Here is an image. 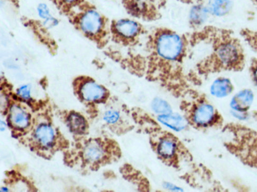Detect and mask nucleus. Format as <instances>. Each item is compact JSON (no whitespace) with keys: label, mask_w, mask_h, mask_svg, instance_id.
Listing matches in <instances>:
<instances>
[{"label":"nucleus","mask_w":257,"mask_h":192,"mask_svg":"<svg viewBox=\"0 0 257 192\" xmlns=\"http://www.w3.org/2000/svg\"><path fill=\"white\" fill-rule=\"evenodd\" d=\"M152 108L155 112L157 113H167L171 111V107L169 104L165 101L157 98L152 103Z\"/></svg>","instance_id":"dca6fc26"},{"label":"nucleus","mask_w":257,"mask_h":192,"mask_svg":"<svg viewBox=\"0 0 257 192\" xmlns=\"http://www.w3.org/2000/svg\"><path fill=\"white\" fill-rule=\"evenodd\" d=\"M253 94L250 90H243L233 98L231 102L232 107L238 111H244L248 109L252 104Z\"/></svg>","instance_id":"0eeeda50"},{"label":"nucleus","mask_w":257,"mask_h":192,"mask_svg":"<svg viewBox=\"0 0 257 192\" xmlns=\"http://www.w3.org/2000/svg\"><path fill=\"white\" fill-rule=\"evenodd\" d=\"M81 93L85 100L96 102L103 99L105 95V90L101 86L90 82L82 87Z\"/></svg>","instance_id":"423d86ee"},{"label":"nucleus","mask_w":257,"mask_h":192,"mask_svg":"<svg viewBox=\"0 0 257 192\" xmlns=\"http://www.w3.org/2000/svg\"><path fill=\"white\" fill-rule=\"evenodd\" d=\"M35 137L43 146L50 147L53 145L54 139V130L51 126L42 125L36 130Z\"/></svg>","instance_id":"1a4fd4ad"},{"label":"nucleus","mask_w":257,"mask_h":192,"mask_svg":"<svg viewBox=\"0 0 257 192\" xmlns=\"http://www.w3.org/2000/svg\"><path fill=\"white\" fill-rule=\"evenodd\" d=\"M2 189H4V191H8V189L7 188H5V187L3 188Z\"/></svg>","instance_id":"5701e85b"},{"label":"nucleus","mask_w":257,"mask_h":192,"mask_svg":"<svg viewBox=\"0 0 257 192\" xmlns=\"http://www.w3.org/2000/svg\"><path fill=\"white\" fill-rule=\"evenodd\" d=\"M206 16V10L202 7H195L191 13V19L196 23L202 22Z\"/></svg>","instance_id":"f3484780"},{"label":"nucleus","mask_w":257,"mask_h":192,"mask_svg":"<svg viewBox=\"0 0 257 192\" xmlns=\"http://www.w3.org/2000/svg\"><path fill=\"white\" fill-rule=\"evenodd\" d=\"M252 70L253 79L257 84V63L253 66Z\"/></svg>","instance_id":"412c9836"},{"label":"nucleus","mask_w":257,"mask_h":192,"mask_svg":"<svg viewBox=\"0 0 257 192\" xmlns=\"http://www.w3.org/2000/svg\"><path fill=\"white\" fill-rule=\"evenodd\" d=\"M104 119L109 124H114L120 119V114L115 110H107L105 113Z\"/></svg>","instance_id":"a211bd4d"},{"label":"nucleus","mask_w":257,"mask_h":192,"mask_svg":"<svg viewBox=\"0 0 257 192\" xmlns=\"http://www.w3.org/2000/svg\"><path fill=\"white\" fill-rule=\"evenodd\" d=\"M232 8V3L230 0H214L211 10L213 14L221 16L228 14Z\"/></svg>","instance_id":"2eb2a0df"},{"label":"nucleus","mask_w":257,"mask_h":192,"mask_svg":"<svg viewBox=\"0 0 257 192\" xmlns=\"http://www.w3.org/2000/svg\"><path fill=\"white\" fill-rule=\"evenodd\" d=\"M29 115L17 106H13L11 108V114L9 117L11 123L19 129H23L29 125Z\"/></svg>","instance_id":"6e6552de"},{"label":"nucleus","mask_w":257,"mask_h":192,"mask_svg":"<svg viewBox=\"0 0 257 192\" xmlns=\"http://www.w3.org/2000/svg\"><path fill=\"white\" fill-rule=\"evenodd\" d=\"M176 149V145L174 141L169 138L161 139L157 147L158 154L165 159H170L174 156Z\"/></svg>","instance_id":"f8f14e48"},{"label":"nucleus","mask_w":257,"mask_h":192,"mask_svg":"<svg viewBox=\"0 0 257 192\" xmlns=\"http://www.w3.org/2000/svg\"><path fill=\"white\" fill-rule=\"evenodd\" d=\"M216 57L224 67L234 68L239 66L242 59L240 48L233 41L224 42L217 48Z\"/></svg>","instance_id":"f03ea898"},{"label":"nucleus","mask_w":257,"mask_h":192,"mask_svg":"<svg viewBox=\"0 0 257 192\" xmlns=\"http://www.w3.org/2000/svg\"><path fill=\"white\" fill-rule=\"evenodd\" d=\"M18 94L25 99H28L31 97V90L27 85L19 89Z\"/></svg>","instance_id":"6ab92c4d"},{"label":"nucleus","mask_w":257,"mask_h":192,"mask_svg":"<svg viewBox=\"0 0 257 192\" xmlns=\"http://www.w3.org/2000/svg\"><path fill=\"white\" fill-rule=\"evenodd\" d=\"M80 24L83 32L88 34H95L101 29L102 18L94 10H88L82 16Z\"/></svg>","instance_id":"7ed1b4c3"},{"label":"nucleus","mask_w":257,"mask_h":192,"mask_svg":"<svg viewBox=\"0 0 257 192\" xmlns=\"http://www.w3.org/2000/svg\"><path fill=\"white\" fill-rule=\"evenodd\" d=\"M69 126L73 132L76 134H82L86 129V122L84 118L80 115L71 114L68 117Z\"/></svg>","instance_id":"4468645a"},{"label":"nucleus","mask_w":257,"mask_h":192,"mask_svg":"<svg viewBox=\"0 0 257 192\" xmlns=\"http://www.w3.org/2000/svg\"><path fill=\"white\" fill-rule=\"evenodd\" d=\"M214 116L213 108L209 104H202L195 109L193 120L196 124L204 126L212 122Z\"/></svg>","instance_id":"39448f33"},{"label":"nucleus","mask_w":257,"mask_h":192,"mask_svg":"<svg viewBox=\"0 0 257 192\" xmlns=\"http://www.w3.org/2000/svg\"><path fill=\"white\" fill-rule=\"evenodd\" d=\"M39 16L43 19L47 18L49 16V12L46 5L41 4L38 8Z\"/></svg>","instance_id":"aec40b11"},{"label":"nucleus","mask_w":257,"mask_h":192,"mask_svg":"<svg viewBox=\"0 0 257 192\" xmlns=\"http://www.w3.org/2000/svg\"><path fill=\"white\" fill-rule=\"evenodd\" d=\"M114 27L118 35L128 39L135 38L141 31L139 24L127 19L119 20L115 24Z\"/></svg>","instance_id":"20e7f679"},{"label":"nucleus","mask_w":257,"mask_h":192,"mask_svg":"<svg viewBox=\"0 0 257 192\" xmlns=\"http://www.w3.org/2000/svg\"><path fill=\"white\" fill-rule=\"evenodd\" d=\"M158 118L165 125L176 131L182 130L186 126L185 120L179 115H164L160 116Z\"/></svg>","instance_id":"ddd939ff"},{"label":"nucleus","mask_w":257,"mask_h":192,"mask_svg":"<svg viewBox=\"0 0 257 192\" xmlns=\"http://www.w3.org/2000/svg\"><path fill=\"white\" fill-rule=\"evenodd\" d=\"M232 91V84L227 79L216 80L211 88V94L217 97H223L228 95Z\"/></svg>","instance_id":"9d476101"},{"label":"nucleus","mask_w":257,"mask_h":192,"mask_svg":"<svg viewBox=\"0 0 257 192\" xmlns=\"http://www.w3.org/2000/svg\"><path fill=\"white\" fill-rule=\"evenodd\" d=\"M103 149L99 143L95 141L87 144L84 150V158L88 161L94 162L100 160L103 156Z\"/></svg>","instance_id":"9b49d317"},{"label":"nucleus","mask_w":257,"mask_h":192,"mask_svg":"<svg viewBox=\"0 0 257 192\" xmlns=\"http://www.w3.org/2000/svg\"><path fill=\"white\" fill-rule=\"evenodd\" d=\"M6 127V124L4 122H3V121H1V130L2 131H3L5 129Z\"/></svg>","instance_id":"4be33fe9"},{"label":"nucleus","mask_w":257,"mask_h":192,"mask_svg":"<svg viewBox=\"0 0 257 192\" xmlns=\"http://www.w3.org/2000/svg\"><path fill=\"white\" fill-rule=\"evenodd\" d=\"M184 44L181 37L167 32L158 36L156 40V49L162 58L173 61L180 58L183 51Z\"/></svg>","instance_id":"f257e3e1"}]
</instances>
